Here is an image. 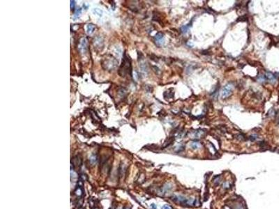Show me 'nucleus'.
I'll use <instances>...</instances> for the list:
<instances>
[{
    "mask_svg": "<svg viewBox=\"0 0 279 209\" xmlns=\"http://www.w3.org/2000/svg\"><path fill=\"white\" fill-rule=\"evenodd\" d=\"M119 75L121 77H126L127 75H131V63L129 59L125 54L122 60L121 65L119 68Z\"/></svg>",
    "mask_w": 279,
    "mask_h": 209,
    "instance_id": "1",
    "label": "nucleus"
},
{
    "mask_svg": "<svg viewBox=\"0 0 279 209\" xmlns=\"http://www.w3.org/2000/svg\"><path fill=\"white\" fill-rule=\"evenodd\" d=\"M117 64L118 61L111 55L107 56L102 61V66L104 68V69L109 71H114L117 68Z\"/></svg>",
    "mask_w": 279,
    "mask_h": 209,
    "instance_id": "2",
    "label": "nucleus"
},
{
    "mask_svg": "<svg viewBox=\"0 0 279 209\" xmlns=\"http://www.w3.org/2000/svg\"><path fill=\"white\" fill-rule=\"evenodd\" d=\"M172 201L179 204H185L186 206H193L195 202V199L193 198H186L183 196H174Z\"/></svg>",
    "mask_w": 279,
    "mask_h": 209,
    "instance_id": "3",
    "label": "nucleus"
},
{
    "mask_svg": "<svg viewBox=\"0 0 279 209\" xmlns=\"http://www.w3.org/2000/svg\"><path fill=\"white\" fill-rule=\"evenodd\" d=\"M233 89H234V85L232 83H228L227 84H226L221 91L222 98H226L228 96H230L233 91Z\"/></svg>",
    "mask_w": 279,
    "mask_h": 209,
    "instance_id": "4",
    "label": "nucleus"
},
{
    "mask_svg": "<svg viewBox=\"0 0 279 209\" xmlns=\"http://www.w3.org/2000/svg\"><path fill=\"white\" fill-rule=\"evenodd\" d=\"M87 47H88V41L86 38H82L80 41L79 45V50L81 53L85 54L87 51Z\"/></svg>",
    "mask_w": 279,
    "mask_h": 209,
    "instance_id": "5",
    "label": "nucleus"
},
{
    "mask_svg": "<svg viewBox=\"0 0 279 209\" xmlns=\"http://www.w3.org/2000/svg\"><path fill=\"white\" fill-rule=\"evenodd\" d=\"M155 41L159 45H161L164 43V40H163V33L161 32H159L156 34L155 37Z\"/></svg>",
    "mask_w": 279,
    "mask_h": 209,
    "instance_id": "6",
    "label": "nucleus"
},
{
    "mask_svg": "<svg viewBox=\"0 0 279 209\" xmlns=\"http://www.w3.org/2000/svg\"><path fill=\"white\" fill-rule=\"evenodd\" d=\"M265 77L266 79L269 80V82H270L271 83L274 84L276 82V78L275 77V75L274 74H272L270 72H267L265 74Z\"/></svg>",
    "mask_w": 279,
    "mask_h": 209,
    "instance_id": "7",
    "label": "nucleus"
},
{
    "mask_svg": "<svg viewBox=\"0 0 279 209\" xmlns=\"http://www.w3.org/2000/svg\"><path fill=\"white\" fill-rule=\"evenodd\" d=\"M192 135H193V138L199 139V138L202 137V136L204 135V131H202V130H196V131H195L193 133Z\"/></svg>",
    "mask_w": 279,
    "mask_h": 209,
    "instance_id": "8",
    "label": "nucleus"
},
{
    "mask_svg": "<svg viewBox=\"0 0 279 209\" xmlns=\"http://www.w3.org/2000/svg\"><path fill=\"white\" fill-rule=\"evenodd\" d=\"M94 30V26L92 24H87V33L88 34L92 33Z\"/></svg>",
    "mask_w": 279,
    "mask_h": 209,
    "instance_id": "9",
    "label": "nucleus"
},
{
    "mask_svg": "<svg viewBox=\"0 0 279 209\" xmlns=\"http://www.w3.org/2000/svg\"><path fill=\"white\" fill-rule=\"evenodd\" d=\"M191 146L192 147L193 149L196 150V149H198V148H200L201 147V144H200V143L198 142H193L191 143Z\"/></svg>",
    "mask_w": 279,
    "mask_h": 209,
    "instance_id": "10",
    "label": "nucleus"
},
{
    "mask_svg": "<svg viewBox=\"0 0 279 209\" xmlns=\"http://www.w3.org/2000/svg\"><path fill=\"white\" fill-rule=\"evenodd\" d=\"M190 27H191V23L188 24H186L185 26H183L182 27V31L183 33H186L188 31H189Z\"/></svg>",
    "mask_w": 279,
    "mask_h": 209,
    "instance_id": "11",
    "label": "nucleus"
},
{
    "mask_svg": "<svg viewBox=\"0 0 279 209\" xmlns=\"http://www.w3.org/2000/svg\"><path fill=\"white\" fill-rule=\"evenodd\" d=\"M164 96L165 98H172L173 96H174V92H168V91H165V94H164Z\"/></svg>",
    "mask_w": 279,
    "mask_h": 209,
    "instance_id": "12",
    "label": "nucleus"
},
{
    "mask_svg": "<svg viewBox=\"0 0 279 209\" xmlns=\"http://www.w3.org/2000/svg\"><path fill=\"white\" fill-rule=\"evenodd\" d=\"M89 161H90V162H91V164L96 163L97 161L96 156L95 155H92L90 157V158H89Z\"/></svg>",
    "mask_w": 279,
    "mask_h": 209,
    "instance_id": "13",
    "label": "nucleus"
},
{
    "mask_svg": "<svg viewBox=\"0 0 279 209\" xmlns=\"http://www.w3.org/2000/svg\"><path fill=\"white\" fill-rule=\"evenodd\" d=\"M258 80H259V82H265L267 79H266V77H265V75H260L259 77H258Z\"/></svg>",
    "mask_w": 279,
    "mask_h": 209,
    "instance_id": "14",
    "label": "nucleus"
},
{
    "mask_svg": "<svg viewBox=\"0 0 279 209\" xmlns=\"http://www.w3.org/2000/svg\"><path fill=\"white\" fill-rule=\"evenodd\" d=\"M75 1H71V10L74 9V8H75Z\"/></svg>",
    "mask_w": 279,
    "mask_h": 209,
    "instance_id": "15",
    "label": "nucleus"
},
{
    "mask_svg": "<svg viewBox=\"0 0 279 209\" xmlns=\"http://www.w3.org/2000/svg\"><path fill=\"white\" fill-rule=\"evenodd\" d=\"M94 11H95L96 13H97V14L99 15H102V10L98 9H95Z\"/></svg>",
    "mask_w": 279,
    "mask_h": 209,
    "instance_id": "16",
    "label": "nucleus"
},
{
    "mask_svg": "<svg viewBox=\"0 0 279 209\" xmlns=\"http://www.w3.org/2000/svg\"><path fill=\"white\" fill-rule=\"evenodd\" d=\"M162 209H172V207L170 206H169V205H164L163 206Z\"/></svg>",
    "mask_w": 279,
    "mask_h": 209,
    "instance_id": "17",
    "label": "nucleus"
},
{
    "mask_svg": "<svg viewBox=\"0 0 279 209\" xmlns=\"http://www.w3.org/2000/svg\"><path fill=\"white\" fill-rule=\"evenodd\" d=\"M250 139L251 141H255L257 139V135H251L250 137Z\"/></svg>",
    "mask_w": 279,
    "mask_h": 209,
    "instance_id": "18",
    "label": "nucleus"
},
{
    "mask_svg": "<svg viewBox=\"0 0 279 209\" xmlns=\"http://www.w3.org/2000/svg\"><path fill=\"white\" fill-rule=\"evenodd\" d=\"M80 13H81V9H80V10H78V9L77 10V11L75 13V16L76 17V16H77V15H79L80 14Z\"/></svg>",
    "mask_w": 279,
    "mask_h": 209,
    "instance_id": "19",
    "label": "nucleus"
},
{
    "mask_svg": "<svg viewBox=\"0 0 279 209\" xmlns=\"http://www.w3.org/2000/svg\"><path fill=\"white\" fill-rule=\"evenodd\" d=\"M151 209H157V206L155 204H151Z\"/></svg>",
    "mask_w": 279,
    "mask_h": 209,
    "instance_id": "20",
    "label": "nucleus"
},
{
    "mask_svg": "<svg viewBox=\"0 0 279 209\" xmlns=\"http://www.w3.org/2000/svg\"></svg>",
    "mask_w": 279,
    "mask_h": 209,
    "instance_id": "21",
    "label": "nucleus"
}]
</instances>
